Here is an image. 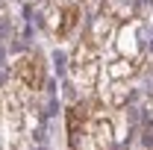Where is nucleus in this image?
<instances>
[{"label":"nucleus","instance_id":"20e7f679","mask_svg":"<svg viewBox=\"0 0 153 150\" xmlns=\"http://www.w3.org/2000/svg\"><path fill=\"white\" fill-rule=\"evenodd\" d=\"M76 21H79V6H76V3L62 6V9H56V24H53V33H56L59 38L71 36V30L76 27Z\"/></svg>","mask_w":153,"mask_h":150},{"label":"nucleus","instance_id":"0eeeda50","mask_svg":"<svg viewBox=\"0 0 153 150\" xmlns=\"http://www.w3.org/2000/svg\"><path fill=\"white\" fill-rule=\"evenodd\" d=\"M91 132H94L97 144H103V147H112V144H115V130H112V121H103V118H97L94 124H91Z\"/></svg>","mask_w":153,"mask_h":150},{"label":"nucleus","instance_id":"1a4fd4ad","mask_svg":"<svg viewBox=\"0 0 153 150\" xmlns=\"http://www.w3.org/2000/svg\"><path fill=\"white\" fill-rule=\"evenodd\" d=\"M53 62H56V74H65V56L62 53H53Z\"/></svg>","mask_w":153,"mask_h":150},{"label":"nucleus","instance_id":"423d86ee","mask_svg":"<svg viewBox=\"0 0 153 150\" xmlns=\"http://www.w3.org/2000/svg\"><path fill=\"white\" fill-rule=\"evenodd\" d=\"M141 71V65H138V59L135 56H121L115 59L112 65H109V76H112L115 82H124V79H130Z\"/></svg>","mask_w":153,"mask_h":150},{"label":"nucleus","instance_id":"7ed1b4c3","mask_svg":"<svg viewBox=\"0 0 153 150\" xmlns=\"http://www.w3.org/2000/svg\"><path fill=\"white\" fill-rule=\"evenodd\" d=\"M85 118H88V112H85L82 103H74L65 112V121H68V147L71 150L79 147V138H82V130H85Z\"/></svg>","mask_w":153,"mask_h":150},{"label":"nucleus","instance_id":"f257e3e1","mask_svg":"<svg viewBox=\"0 0 153 150\" xmlns=\"http://www.w3.org/2000/svg\"><path fill=\"white\" fill-rule=\"evenodd\" d=\"M97 62H100V44H94L91 38H79L76 47H74V74L85 85H94Z\"/></svg>","mask_w":153,"mask_h":150},{"label":"nucleus","instance_id":"f8f14e48","mask_svg":"<svg viewBox=\"0 0 153 150\" xmlns=\"http://www.w3.org/2000/svg\"><path fill=\"white\" fill-rule=\"evenodd\" d=\"M0 62H3V47H0Z\"/></svg>","mask_w":153,"mask_h":150},{"label":"nucleus","instance_id":"4468645a","mask_svg":"<svg viewBox=\"0 0 153 150\" xmlns=\"http://www.w3.org/2000/svg\"><path fill=\"white\" fill-rule=\"evenodd\" d=\"M150 150H153V147H150Z\"/></svg>","mask_w":153,"mask_h":150},{"label":"nucleus","instance_id":"9b49d317","mask_svg":"<svg viewBox=\"0 0 153 150\" xmlns=\"http://www.w3.org/2000/svg\"><path fill=\"white\" fill-rule=\"evenodd\" d=\"M150 97H153V76H150Z\"/></svg>","mask_w":153,"mask_h":150},{"label":"nucleus","instance_id":"9d476101","mask_svg":"<svg viewBox=\"0 0 153 150\" xmlns=\"http://www.w3.org/2000/svg\"><path fill=\"white\" fill-rule=\"evenodd\" d=\"M62 88H65V97H68V100H74V97H76V94H74V85H68V82H65Z\"/></svg>","mask_w":153,"mask_h":150},{"label":"nucleus","instance_id":"f03ea898","mask_svg":"<svg viewBox=\"0 0 153 150\" xmlns=\"http://www.w3.org/2000/svg\"><path fill=\"white\" fill-rule=\"evenodd\" d=\"M15 76H18L27 88L38 91V88L44 85V59H41V53L33 50L30 56H24L18 65H15Z\"/></svg>","mask_w":153,"mask_h":150},{"label":"nucleus","instance_id":"6e6552de","mask_svg":"<svg viewBox=\"0 0 153 150\" xmlns=\"http://www.w3.org/2000/svg\"><path fill=\"white\" fill-rule=\"evenodd\" d=\"M130 100H133L130 88H127L124 82H115V85H112V94H109V103H112L115 109H121V106H127Z\"/></svg>","mask_w":153,"mask_h":150},{"label":"nucleus","instance_id":"ddd939ff","mask_svg":"<svg viewBox=\"0 0 153 150\" xmlns=\"http://www.w3.org/2000/svg\"><path fill=\"white\" fill-rule=\"evenodd\" d=\"M150 147H153V144H150Z\"/></svg>","mask_w":153,"mask_h":150},{"label":"nucleus","instance_id":"39448f33","mask_svg":"<svg viewBox=\"0 0 153 150\" xmlns=\"http://www.w3.org/2000/svg\"><path fill=\"white\" fill-rule=\"evenodd\" d=\"M100 15L109 21H130L133 18V0H103L100 3Z\"/></svg>","mask_w":153,"mask_h":150}]
</instances>
